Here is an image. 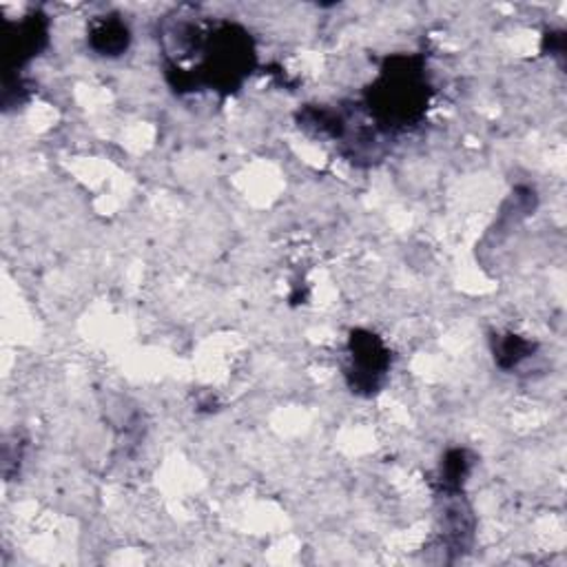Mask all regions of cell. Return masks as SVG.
Masks as SVG:
<instances>
[{
  "mask_svg": "<svg viewBox=\"0 0 567 567\" xmlns=\"http://www.w3.org/2000/svg\"><path fill=\"white\" fill-rule=\"evenodd\" d=\"M534 351V346L516 335H508V337H501L497 348H494V357L499 362L501 368H514L519 366L525 357H530Z\"/></svg>",
  "mask_w": 567,
  "mask_h": 567,
  "instance_id": "5",
  "label": "cell"
},
{
  "mask_svg": "<svg viewBox=\"0 0 567 567\" xmlns=\"http://www.w3.org/2000/svg\"><path fill=\"white\" fill-rule=\"evenodd\" d=\"M470 472V459L466 451H453L448 453L444 462V472H442V483L448 492H459L462 483L466 481Z\"/></svg>",
  "mask_w": 567,
  "mask_h": 567,
  "instance_id": "6",
  "label": "cell"
},
{
  "mask_svg": "<svg viewBox=\"0 0 567 567\" xmlns=\"http://www.w3.org/2000/svg\"><path fill=\"white\" fill-rule=\"evenodd\" d=\"M429 102V80L423 76L421 58H392L381 69L370 91V109L379 120L392 126H408L419 120Z\"/></svg>",
  "mask_w": 567,
  "mask_h": 567,
  "instance_id": "1",
  "label": "cell"
},
{
  "mask_svg": "<svg viewBox=\"0 0 567 567\" xmlns=\"http://www.w3.org/2000/svg\"><path fill=\"white\" fill-rule=\"evenodd\" d=\"M8 34V56L12 58V71L23 67L34 56H38L41 47L47 43V19L43 14H32L21 23H10Z\"/></svg>",
  "mask_w": 567,
  "mask_h": 567,
  "instance_id": "3",
  "label": "cell"
},
{
  "mask_svg": "<svg viewBox=\"0 0 567 567\" xmlns=\"http://www.w3.org/2000/svg\"><path fill=\"white\" fill-rule=\"evenodd\" d=\"M390 366V353L383 342L366 331L351 335V388L357 392L373 394L379 390Z\"/></svg>",
  "mask_w": 567,
  "mask_h": 567,
  "instance_id": "2",
  "label": "cell"
},
{
  "mask_svg": "<svg viewBox=\"0 0 567 567\" xmlns=\"http://www.w3.org/2000/svg\"><path fill=\"white\" fill-rule=\"evenodd\" d=\"M131 32L120 16H102L91 23L89 30V47L104 58L122 56L129 49Z\"/></svg>",
  "mask_w": 567,
  "mask_h": 567,
  "instance_id": "4",
  "label": "cell"
}]
</instances>
